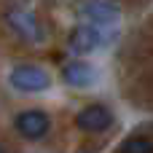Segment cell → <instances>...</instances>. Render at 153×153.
Instances as JSON below:
<instances>
[{
  "mask_svg": "<svg viewBox=\"0 0 153 153\" xmlns=\"http://www.w3.org/2000/svg\"><path fill=\"white\" fill-rule=\"evenodd\" d=\"M48 116L40 113V110H24L16 116V132L27 140H40L46 132H48Z\"/></svg>",
  "mask_w": 153,
  "mask_h": 153,
  "instance_id": "obj_2",
  "label": "cell"
},
{
  "mask_svg": "<svg viewBox=\"0 0 153 153\" xmlns=\"http://www.w3.org/2000/svg\"><path fill=\"white\" fill-rule=\"evenodd\" d=\"M121 153H153V143L148 137H132L121 145Z\"/></svg>",
  "mask_w": 153,
  "mask_h": 153,
  "instance_id": "obj_8",
  "label": "cell"
},
{
  "mask_svg": "<svg viewBox=\"0 0 153 153\" xmlns=\"http://www.w3.org/2000/svg\"><path fill=\"white\" fill-rule=\"evenodd\" d=\"M48 73L43 70V67H35V65H19V67H13L11 70V86L13 89H19V91H30V94H35V91H43V89H48Z\"/></svg>",
  "mask_w": 153,
  "mask_h": 153,
  "instance_id": "obj_1",
  "label": "cell"
},
{
  "mask_svg": "<svg viewBox=\"0 0 153 153\" xmlns=\"http://www.w3.org/2000/svg\"><path fill=\"white\" fill-rule=\"evenodd\" d=\"M97 46H102V30L94 27V24H83V27H75L73 35H70V48L75 54H89L94 51Z\"/></svg>",
  "mask_w": 153,
  "mask_h": 153,
  "instance_id": "obj_4",
  "label": "cell"
},
{
  "mask_svg": "<svg viewBox=\"0 0 153 153\" xmlns=\"http://www.w3.org/2000/svg\"><path fill=\"white\" fill-rule=\"evenodd\" d=\"M83 16L94 22V27H105L118 19V3L113 0H86L83 3Z\"/></svg>",
  "mask_w": 153,
  "mask_h": 153,
  "instance_id": "obj_5",
  "label": "cell"
},
{
  "mask_svg": "<svg viewBox=\"0 0 153 153\" xmlns=\"http://www.w3.org/2000/svg\"><path fill=\"white\" fill-rule=\"evenodd\" d=\"M75 124H78L83 132H105V129H110V124H113V113H110L105 105H89V108H83V110L78 113Z\"/></svg>",
  "mask_w": 153,
  "mask_h": 153,
  "instance_id": "obj_3",
  "label": "cell"
},
{
  "mask_svg": "<svg viewBox=\"0 0 153 153\" xmlns=\"http://www.w3.org/2000/svg\"><path fill=\"white\" fill-rule=\"evenodd\" d=\"M11 22L24 32V35H35V40H40V30H38V24H35V19L30 16V13H11Z\"/></svg>",
  "mask_w": 153,
  "mask_h": 153,
  "instance_id": "obj_7",
  "label": "cell"
},
{
  "mask_svg": "<svg viewBox=\"0 0 153 153\" xmlns=\"http://www.w3.org/2000/svg\"><path fill=\"white\" fill-rule=\"evenodd\" d=\"M62 75H65V81H67L70 86H75V89H86V86H91L94 78H97L94 67L86 65V62H70V65L62 70Z\"/></svg>",
  "mask_w": 153,
  "mask_h": 153,
  "instance_id": "obj_6",
  "label": "cell"
},
{
  "mask_svg": "<svg viewBox=\"0 0 153 153\" xmlns=\"http://www.w3.org/2000/svg\"><path fill=\"white\" fill-rule=\"evenodd\" d=\"M0 153H5V151H3V145H0Z\"/></svg>",
  "mask_w": 153,
  "mask_h": 153,
  "instance_id": "obj_9",
  "label": "cell"
}]
</instances>
